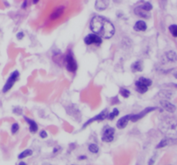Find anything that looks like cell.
I'll return each mask as SVG.
<instances>
[{"instance_id":"obj_18","label":"cell","mask_w":177,"mask_h":165,"mask_svg":"<svg viewBox=\"0 0 177 165\" xmlns=\"http://www.w3.org/2000/svg\"><path fill=\"white\" fill-rule=\"evenodd\" d=\"M166 56H167V59H168V61H170V62H175L176 61V53L174 51L168 52L166 53Z\"/></svg>"},{"instance_id":"obj_10","label":"cell","mask_w":177,"mask_h":165,"mask_svg":"<svg viewBox=\"0 0 177 165\" xmlns=\"http://www.w3.org/2000/svg\"><path fill=\"white\" fill-rule=\"evenodd\" d=\"M64 11H65V7H64V6L57 7V8L52 12V14L50 15V19H51V20H56V19H58L59 17H61L62 15L63 14Z\"/></svg>"},{"instance_id":"obj_7","label":"cell","mask_w":177,"mask_h":165,"mask_svg":"<svg viewBox=\"0 0 177 165\" xmlns=\"http://www.w3.org/2000/svg\"><path fill=\"white\" fill-rule=\"evenodd\" d=\"M156 109H157V108H156V107L146 108L145 109H143V111H141L139 114H135V115L132 114V115H131V120L132 122H136V121L139 120L140 119L143 118L146 114H148L149 113H150V112H152V111H154V110H156Z\"/></svg>"},{"instance_id":"obj_2","label":"cell","mask_w":177,"mask_h":165,"mask_svg":"<svg viewBox=\"0 0 177 165\" xmlns=\"http://www.w3.org/2000/svg\"><path fill=\"white\" fill-rule=\"evenodd\" d=\"M64 63H65V66H66V68L68 72H76V70L78 68V65H77V63L74 59V54H73L71 50H69L67 53V54L65 55Z\"/></svg>"},{"instance_id":"obj_24","label":"cell","mask_w":177,"mask_h":165,"mask_svg":"<svg viewBox=\"0 0 177 165\" xmlns=\"http://www.w3.org/2000/svg\"><path fill=\"white\" fill-rule=\"evenodd\" d=\"M168 29H169V32L171 33V35L174 37H176L177 36V26L175 24H173V25L169 26Z\"/></svg>"},{"instance_id":"obj_14","label":"cell","mask_w":177,"mask_h":165,"mask_svg":"<svg viewBox=\"0 0 177 165\" xmlns=\"http://www.w3.org/2000/svg\"><path fill=\"white\" fill-rule=\"evenodd\" d=\"M134 12H135L136 15H137V16H141V17H143V18L148 19V18H150V13H149L148 11H145L143 10L140 6L137 7V8L134 10Z\"/></svg>"},{"instance_id":"obj_29","label":"cell","mask_w":177,"mask_h":165,"mask_svg":"<svg viewBox=\"0 0 177 165\" xmlns=\"http://www.w3.org/2000/svg\"><path fill=\"white\" fill-rule=\"evenodd\" d=\"M23 37H24V34H23V32H19V33H17V40H22V39H23Z\"/></svg>"},{"instance_id":"obj_6","label":"cell","mask_w":177,"mask_h":165,"mask_svg":"<svg viewBox=\"0 0 177 165\" xmlns=\"http://www.w3.org/2000/svg\"><path fill=\"white\" fill-rule=\"evenodd\" d=\"M107 115H108V111H107V109L103 110V111H102L100 114H99L98 115H96V116L91 118L90 120H88L84 124L83 128H86L87 126H89V124L93 123V121H100V120H104L105 119L107 118Z\"/></svg>"},{"instance_id":"obj_3","label":"cell","mask_w":177,"mask_h":165,"mask_svg":"<svg viewBox=\"0 0 177 165\" xmlns=\"http://www.w3.org/2000/svg\"><path fill=\"white\" fill-rule=\"evenodd\" d=\"M19 72L18 71H14L11 74V76L9 77V78L7 79V81H6V83H5V86L3 87V89H2V91H3V93H6V92H8L12 87H13V85L15 84V83L18 80V78H19Z\"/></svg>"},{"instance_id":"obj_8","label":"cell","mask_w":177,"mask_h":165,"mask_svg":"<svg viewBox=\"0 0 177 165\" xmlns=\"http://www.w3.org/2000/svg\"><path fill=\"white\" fill-rule=\"evenodd\" d=\"M131 115L132 114H128V115H125L122 118H120L119 120L117 122V127L119 129H124L126 127L129 120H131Z\"/></svg>"},{"instance_id":"obj_33","label":"cell","mask_w":177,"mask_h":165,"mask_svg":"<svg viewBox=\"0 0 177 165\" xmlns=\"http://www.w3.org/2000/svg\"><path fill=\"white\" fill-rule=\"evenodd\" d=\"M18 165H28V164L26 162H19Z\"/></svg>"},{"instance_id":"obj_12","label":"cell","mask_w":177,"mask_h":165,"mask_svg":"<svg viewBox=\"0 0 177 165\" xmlns=\"http://www.w3.org/2000/svg\"><path fill=\"white\" fill-rule=\"evenodd\" d=\"M108 5H109V1H108V0H96L95 8L99 11H105L107 8Z\"/></svg>"},{"instance_id":"obj_21","label":"cell","mask_w":177,"mask_h":165,"mask_svg":"<svg viewBox=\"0 0 177 165\" xmlns=\"http://www.w3.org/2000/svg\"><path fill=\"white\" fill-rule=\"evenodd\" d=\"M119 93H120V95H121L123 97H125V98H128V97L130 96V95H131L130 90L127 89H125V88H120V89H119Z\"/></svg>"},{"instance_id":"obj_22","label":"cell","mask_w":177,"mask_h":165,"mask_svg":"<svg viewBox=\"0 0 177 165\" xmlns=\"http://www.w3.org/2000/svg\"><path fill=\"white\" fill-rule=\"evenodd\" d=\"M138 80H139L140 82H142L143 83H144L145 85H147L148 87L151 86V84H152V80H151V79H150V78H146L141 77Z\"/></svg>"},{"instance_id":"obj_4","label":"cell","mask_w":177,"mask_h":165,"mask_svg":"<svg viewBox=\"0 0 177 165\" xmlns=\"http://www.w3.org/2000/svg\"><path fill=\"white\" fill-rule=\"evenodd\" d=\"M114 134H115V129L113 127L106 126L105 127H104L102 131L101 139L105 143H111L114 139Z\"/></svg>"},{"instance_id":"obj_23","label":"cell","mask_w":177,"mask_h":165,"mask_svg":"<svg viewBox=\"0 0 177 165\" xmlns=\"http://www.w3.org/2000/svg\"><path fill=\"white\" fill-rule=\"evenodd\" d=\"M143 10H144L145 11H148V12H150L151 10H152V8H153V6H152V5L151 4H150L149 2H146V3H144L143 5H141L140 6Z\"/></svg>"},{"instance_id":"obj_5","label":"cell","mask_w":177,"mask_h":165,"mask_svg":"<svg viewBox=\"0 0 177 165\" xmlns=\"http://www.w3.org/2000/svg\"><path fill=\"white\" fill-rule=\"evenodd\" d=\"M84 42L86 45H100L102 43V38L95 34H90L84 38Z\"/></svg>"},{"instance_id":"obj_15","label":"cell","mask_w":177,"mask_h":165,"mask_svg":"<svg viewBox=\"0 0 177 165\" xmlns=\"http://www.w3.org/2000/svg\"><path fill=\"white\" fill-rule=\"evenodd\" d=\"M134 29L138 32H143L147 29V24L143 21H138L134 25Z\"/></svg>"},{"instance_id":"obj_26","label":"cell","mask_w":177,"mask_h":165,"mask_svg":"<svg viewBox=\"0 0 177 165\" xmlns=\"http://www.w3.org/2000/svg\"><path fill=\"white\" fill-rule=\"evenodd\" d=\"M19 130V125L17 123H14L11 126V133L12 134H16Z\"/></svg>"},{"instance_id":"obj_20","label":"cell","mask_w":177,"mask_h":165,"mask_svg":"<svg viewBox=\"0 0 177 165\" xmlns=\"http://www.w3.org/2000/svg\"><path fill=\"white\" fill-rule=\"evenodd\" d=\"M119 114V109L117 108H114L110 114H108V115H107V119H109V120H113L115 117H117V115Z\"/></svg>"},{"instance_id":"obj_34","label":"cell","mask_w":177,"mask_h":165,"mask_svg":"<svg viewBox=\"0 0 177 165\" xmlns=\"http://www.w3.org/2000/svg\"><path fill=\"white\" fill-rule=\"evenodd\" d=\"M32 1H33V4L34 5H36L39 2V0H32Z\"/></svg>"},{"instance_id":"obj_17","label":"cell","mask_w":177,"mask_h":165,"mask_svg":"<svg viewBox=\"0 0 177 165\" xmlns=\"http://www.w3.org/2000/svg\"><path fill=\"white\" fill-rule=\"evenodd\" d=\"M32 154H33V151L28 149V150H25V151H23V152H21V153L18 155V158H19V159H23V158H25V157L30 156Z\"/></svg>"},{"instance_id":"obj_11","label":"cell","mask_w":177,"mask_h":165,"mask_svg":"<svg viewBox=\"0 0 177 165\" xmlns=\"http://www.w3.org/2000/svg\"><path fill=\"white\" fill-rule=\"evenodd\" d=\"M160 103H161L162 107L163 108V109H165L166 111H168L169 113H174L176 109V108L174 104H172L171 103H169L166 100H162L160 102Z\"/></svg>"},{"instance_id":"obj_30","label":"cell","mask_w":177,"mask_h":165,"mask_svg":"<svg viewBox=\"0 0 177 165\" xmlns=\"http://www.w3.org/2000/svg\"><path fill=\"white\" fill-rule=\"evenodd\" d=\"M155 157H156V156H153V157H151V158L150 159V161H149V162H148V165H153V164H154V162H155Z\"/></svg>"},{"instance_id":"obj_16","label":"cell","mask_w":177,"mask_h":165,"mask_svg":"<svg viewBox=\"0 0 177 165\" xmlns=\"http://www.w3.org/2000/svg\"><path fill=\"white\" fill-rule=\"evenodd\" d=\"M131 70L133 72H142L143 71V64L141 61H136L131 64Z\"/></svg>"},{"instance_id":"obj_28","label":"cell","mask_w":177,"mask_h":165,"mask_svg":"<svg viewBox=\"0 0 177 165\" xmlns=\"http://www.w3.org/2000/svg\"><path fill=\"white\" fill-rule=\"evenodd\" d=\"M47 136H48V134H47V131H44V130L41 131V133H40V137H41L42 139H46Z\"/></svg>"},{"instance_id":"obj_9","label":"cell","mask_w":177,"mask_h":165,"mask_svg":"<svg viewBox=\"0 0 177 165\" xmlns=\"http://www.w3.org/2000/svg\"><path fill=\"white\" fill-rule=\"evenodd\" d=\"M24 120L29 124V131H30L31 133H36L37 130H38V126H37V123L31 120V119H29L28 117H24Z\"/></svg>"},{"instance_id":"obj_32","label":"cell","mask_w":177,"mask_h":165,"mask_svg":"<svg viewBox=\"0 0 177 165\" xmlns=\"http://www.w3.org/2000/svg\"><path fill=\"white\" fill-rule=\"evenodd\" d=\"M26 7H27V0H24V2H23V4L22 5V8L23 9H25Z\"/></svg>"},{"instance_id":"obj_13","label":"cell","mask_w":177,"mask_h":165,"mask_svg":"<svg viewBox=\"0 0 177 165\" xmlns=\"http://www.w3.org/2000/svg\"><path fill=\"white\" fill-rule=\"evenodd\" d=\"M135 86H136V89L137 90V92H139L140 94H144L146 93L147 91H148V89L149 87L145 85L144 83H143L142 82H140L139 80L136 81L135 83Z\"/></svg>"},{"instance_id":"obj_27","label":"cell","mask_w":177,"mask_h":165,"mask_svg":"<svg viewBox=\"0 0 177 165\" xmlns=\"http://www.w3.org/2000/svg\"><path fill=\"white\" fill-rule=\"evenodd\" d=\"M13 113L16 114H17V115H21V114H23V110H22L21 108H19V107H16V108H14V109H13Z\"/></svg>"},{"instance_id":"obj_19","label":"cell","mask_w":177,"mask_h":165,"mask_svg":"<svg viewBox=\"0 0 177 165\" xmlns=\"http://www.w3.org/2000/svg\"><path fill=\"white\" fill-rule=\"evenodd\" d=\"M88 150H89V151L91 153L97 154L99 151V148L96 144H91V145H89V146H88Z\"/></svg>"},{"instance_id":"obj_25","label":"cell","mask_w":177,"mask_h":165,"mask_svg":"<svg viewBox=\"0 0 177 165\" xmlns=\"http://www.w3.org/2000/svg\"><path fill=\"white\" fill-rule=\"evenodd\" d=\"M168 139H162L157 145H156V149H161V148H163V147H165V146H167L168 145Z\"/></svg>"},{"instance_id":"obj_31","label":"cell","mask_w":177,"mask_h":165,"mask_svg":"<svg viewBox=\"0 0 177 165\" xmlns=\"http://www.w3.org/2000/svg\"><path fill=\"white\" fill-rule=\"evenodd\" d=\"M78 159L79 160H85V159H87V157H86V156H80L78 157Z\"/></svg>"},{"instance_id":"obj_1","label":"cell","mask_w":177,"mask_h":165,"mask_svg":"<svg viewBox=\"0 0 177 165\" xmlns=\"http://www.w3.org/2000/svg\"><path fill=\"white\" fill-rule=\"evenodd\" d=\"M90 28L93 34L104 39L111 38L115 33L113 24L109 20L100 16H95L91 20Z\"/></svg>"}]
</instances>
